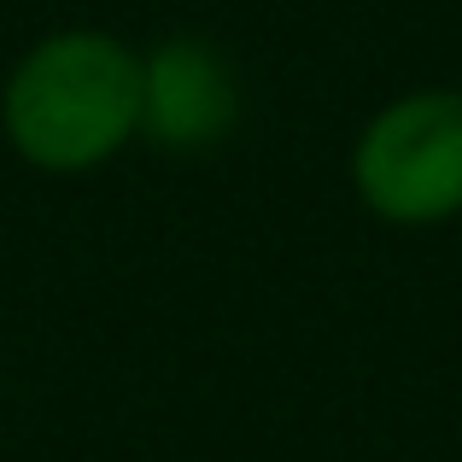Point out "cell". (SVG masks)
<instances>
[{"instance_id":"1","label":"cell","mask_w":462,"mask_h":462,"mask_svg":"<svg viewBox=\"0 0 462 462\" xmlns=\"http://www.w3.org/2000/svg\"><path fill=\"white\" fill-rule=\"evenodd\" d=\"M141 124V65L112 35H53L6 82V135L30 164L88 170Z\"/></svg>"},{"instance_id":"3","label":"cell","mask_w":462,"mask_h":462,"mask_svg":"<svg viewBox=\"0 0 462 462\" xmlns=\"http://www.w3.org/2000/svg\"><path fill=\"white\" fill-rule=\"evenodd\" d=\"M141 124L164 147H211L235 124V82L205 42H170L141 65Z\"/></svg>"},{"instance_id":"2","label":"cell","mask_w":462,"mask_h":462,"mask_svg":"<svg viewBox=\"0 0 462 462\" xmlns=\"http://www.w3.org/2000/svg\"><path fill=\"white\" fill-rule=\"evenodd\" d=\"M357 188L393 223L462 211V94H410L386 106L363 129Z\"/></svg>"}]
</instances>
